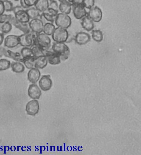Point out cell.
<instances>
[{"label":"cell","instance_id":"obj_1","mask_svg":"<svg viewBox=\"0 0 141 155\" xmlns=\"http://www.w3.org/2000/svg\"><path fill=\"white\" fill-rule=\"evenodd\" d=\"M52 51L59 55L61 61H65L68 59L70 49L64 42H54L52 46Z\"/></svg>","mask_w":141,"mask_h":155},{"label":"cell","instance_id":"obj_2","mask_svg":"<svg viewBox=\"0 0 141 155\" xmlns=\"http://www.w3.org/2000/svg\"><path fill=\"white\" fill-rule=\"evenodd\" d=\"M51 45V40L49 36L43 32L37 34L35 39V45H37L45 50L49 48Z\"/></svg>","mask_w":141,"mask_h":155},{"label":"cell","instance_id":"obj_3","mask_svg":"<svg viewBox=\"0 0 141 155\" xmlns=\"http://www.w3.org/2000/svg\"><path fill=\"white\" fill-rule=\"evenodd\" d=\"M56 26L67 29L71 26L72 21L69 15L60 13L57 15L54 21Z\"/></svg>","mask_w":141,"mask_h":155},{"label":"cell","instance_id":"obj_4","mask_svg":"<svg viewBox=\"0 0 141 155\" xmlns=\"http://www.w3.org/2000/svg\"><path fill=\"white\" fill-rule=\"evenodd\" d=\"M69 34L67 29L57 27L53 33L52 37L54 42H65L68 39Z\"/></svg>","mask_w":141,"mask_h":155},{"label":"cell","instance_id":"obj_5","mask_svg":"<svg viewBox=\"0 0 141 155\" xmlns=\"http://www.w3.org/2000/svg\"><path fill=\"white\" fill-rule=\"evenodd\" d=\"M37 34L31 32L28 34H24L19 36L20 45L26 47L31 48L35 45V39Z\"/></svg>","mask_w":141,"mask_h":155},{"label":"cell","instance_id":"obj_6","mask_svg":"<svg viewBox=\"0 0 141 155\" xmlns=\"http://www.w3.org/2000/svg\"><path fill=\"white\" fill-rule=\"evenodd\" d=\"M29 23L31 31L33 33L37 35L43 32L44 24L40 18L31 20Z\"/></svg>","mask_w":141,"mask_h":155},{"label":"cell","instance_id":"obj_7","mask_svg":"<svg viewBox=\"0 0 141 155\" xmlns=\"http://www.w3.org/2000/svg\"><path fill=\"white\" fill-rule=\"evenodd\" d=\"M88 17L95 22H100L102 20L103 13L101 9L98 6H94L90 9Z\"/></svg>","mask_w":141,"mask_h":155},{"label":"cell","instance_id":"obj_8","mask_svg":"<svg viewBox=\"0 0 141 155\" xmlns=\"http://www.w3.org/2000/svg\"><path fill=\"white\" fill-rule=\"evenodd\" d=\"M40 109L38 101L36 99L28 102L26 105L27 114L31 116H35L39 113Z\"/></svg>","mask_w":141,"mask_h":155},{"label":"cell","instance_id":"obj_9","mask_svg":"<svg viewBox=\"0 0 141 155\" xmlns=\"http://www.w3.org/2000/svg\"><path fill=\"white\" fill-rule=\"evenodd\" d=\"M4 45L7 48H12L20 45L19 36L10 35H8L4 40Z\"/></svg>","mask_w":141,"mask_h":155},{"label":"cell","instance_id":"obj_10","mask_svg":"<svg viewBox=\"0 0 141 155\" xmlns=\"http://www.w3.org/2000/svg\"><path fill=\"white\" fill-rule=\"evenodd\" d=\"M39 86L42 91H49L52 86V81L50 75H44L42 76L40 79Z\"/></svg>","mask_w":141,"mask_h":155},{"label":"cell","instance_id":"obj_11","mask_svg":"<svg viewBox=\"0 0 141 155\" xmlns=\"http://www.w3.org/2000/svg\"><path fill=\"white\" fill-rule=\"evenodd\" d=\"M42 94L41 91L37 84H32L29 85L28 95L33 99H39Z\"/></svg>","mask_w":141,"mask_h":155},{"label":"cell","instance_id":"obj_12","mask_svg":"<svg viewBox=\"0 0 141 155\" xmlns=\"http://www.w3.org/2000/svg\"><path fill=\"white\" fill-rule=\"evenodd\" d=\"M41 73L38 69L33 68L29 70L28 72V79L32 84H35L39 81L41 76Z\"/></svg>","mask_w":141,"mask_h":155},{"label":"cell","instance_id":"obj_13","mask_svg":"<svg viewBox=\"0 0 141 155\" xmlns=\"http://www.w3.org/2000/svg\"><path fill=\"white\" fill-rule=\"evenodd\" d=\"M91 40V37L89 34L85 32H80L78 33L75 37V42L79 45H84L89 42Z\"/></svg>","mask_w":141,"mask_h":155},{"label":"cell","instance_id":"obj_14","mask_svg":"<svg viewBox=\"0 0 141 155\" xmlns=\"http://www.w3.org/2000/svg\"><path fill=\"white\" fill-rule=\"evenodd\" d=\"M46 56H47L48 63L52 65H56L59 64L61 62L59 55L56 54L53 51H50L47 50H46Z\"/></svg>","mask_w":141,"mask_h":155},{"label":"cell","instance_id":"obj_15","mask_svg":"<svg viewBox=\"0 0 141 155\" xmlns=\"http://www.w3.org/2000/svg\"><path fill=\"white\" fill-rule=\"evenodd\" d=\"M73 12L75 18L77 19L83 18L87 15V12L83 4L75 5Z\"/></svg>","mask_w":141,"mask_h":155},{"label":"cell","instance_id":"obj_16","mask_svg":"<svg viewBox=\"0 0 141 155\" xmlns=\"http://www.w3.org/2000/svg\"><path fill=\"white\" fill-rule=\"evenodd\" d=\"M73 5L72 2L69 0L60 2L59 4V12L62 14L69 15L71 12Z\"/></svg>","mask_w":141,"mask_h":155},{"label":"cell","instance_id":"obj_17","mask_svg":"<svg viewBox=\"0 0 141 155\" xmlns=\"http://www.w3.org/2000/svg\"><path fill=\"white\" fill-rule=\"evenodd\" d=\"M48 63L47 56H40L35 58V68L42 69L47 66Z\"/></svg>","mask_w":141,"mask_h":155},{"label":"cell","instance_id":"obj_18","mask_svg":"<svg viewBox=\"0 0 141 155\" xmlns=\"http://www.w3.org/2000/svg\"><path fill=\"white\" fill-rule=\"evenodd\" d=\"M82 19L81 24L83 28L88 31L93 30L95 27L93 21L87 16Z\"/></svg>","mask_w":141,"mask_h":155},{"label":"cell","instance_id":"obj_19","mask_svg":"<svg viewBox=\"0 0 141 155\" xmlns=\"http://www.w3.org/2000/svg\"><path fill=\"white\" fill-rule=\"evenodd\" d=\"M14 15L16 20L18 22L29 23L30 20L25 10H21Z\"/></svg>","mask_w":141,"mask_h":155},{"label":"cell","instance_id":"obj_20","mask_svg":"<svg viewBox=\"0 0 141 155\" xmlns=\"http://www.w3.org/2000/svg\"><path fill=\"white\" fill-rule=\"evenodd\" d=\"M49 4L48 0H37L34 6L42 13L49 8Z\"/></svg>","mask_w":141,"mask_h":155},{"label":"cell","instance_id":"obj_21","mask_svg":"<svg viewBox=\"0 0 141 155\" xmlns=\"http://www.w3.org/2000/svg\"><path fill=\"white\" fill-rule=\"evenodd\" d=\"M26 10L30 20L39 18L41 14L34 6L29 7Z\"/></svg>","mask_w":141,"mask_h":155},{"label":"cell","instance_id":"obj_22","mask_svg":"<svg viewBox=\"0 0 141 155\" xmlns=\"http://www.w3.org/2000/svg\"><path fill=\"white\" fill-rule=\"evenodd\" d=\"M12 71L17 73H23L25 71V66L20 61H13L11 64Z\"/></svg>","mask_w":141,"mask_h":155},{"label":"cell","instance_id":"obj_23","mask_svg":"<svg viewBox=\"0 0 141 155\" xmlns=\"http://www.w3.org/2000/svg\"><path fill=\"white\" fill-rule=\"evenodd\" d=\"M14 25L24 34H28L32 32L29 27V23H21L17 21Z\"/></svg>","mask_w":141,"mask_h":155},{"label":"cell","instance_id":"obj_24","mask_svg":"<svg viewBox=\"0 0 141 155\" xmlns=\"http://www.w3.org/2000/svg\"><path fill=\"white\" fill-rule=\"evenodd\" d=\"M31 48L32 50L33 56L35 58L40 56H46V50L43 49L37 45L33 46Z\"/></svg>","mask_w":141,"mask_h":155},{"label":"cell","instance_id":"obj_25","mask_svg":"<svg viewBox=\"0 0 141 155\" xmlns=\"http://www.w3.org/2000/svg\"><path fill=\"white\" fill-rule=\"evenodd\" d=\"M16 21L15 17L12 15H8L4 13L0 14V24H2L4 23L9 22L12 25Z\"/></svg>","mask_w":141,"mask_h":155},{"label":"cell","instance_id":"obj_26","mask_svg":"<svg viewBox=\"0 0 141 155\" xmlns=\"http://www.w3.org/2000/svg\"><path fill=\"white\" fill-rule=\"evenodd\" d=\"M55 29L53 23H46L44 25L43 32L48 36L52 35Z\"/></svg>","mask_w":141,"mask_h":155},{"label":"cell","instance_id":"obj_27","mask_svg":"<svg viewBox=\"0 0 141 155\" xmlns=\"http://www.w3.org/2000/svg\"><path fill=\"white\" fill-rule=\"evenodd\" d=\"M92 37L95 41L100 42L104 39V35L100 30H94L92 32Z\"/></svg>","mask_w":141,"mask_h":155},{"label":"cell","instance_id":"obj_28","mask_svg":"<svg viewBox=\"0 0 141 155\" xmlns=\"http://www.w3.org/2000/svg\"><path fill=\"white\" fill-rule=\"evenodd\" d=\"M20 54L23 59L33 56L31 48L29 47H24L21 50Z\"/></svg>","mask_w":141,"mask_h":155},{"label":"cell","instance_id":"obj_29","mask_svg":"<svg viewBox=\"0 0 141 155\" xmlns=\"http://www.w3.org/2000/svg\"><path fill=\"white\" fill-rule=\"evenodd\" d=\"M35 58L33 56H31L23 59L22 62L27 69H30L35 68Z\"/></svg>","mask_w":141,"mask_h":155},{"label":"cell","instance_id":"obj_30","mask_svg":"<svg viewBox=\"0 0 141 155\" xmlns=\"http://www.w3.org/2000/svg\"><path fill=\"white\" fill-rule=\"evenodd\" d=\"M10 61L6 59H0V71H5L11 67Z\"/></svg>","mask_w":141,"mask_h":155},{"label":"cell","instance_id":"obj_31","mask_svg":"<svg viewBox=\"0 0 141 155\" xmlns=\"http://www.w3.org/2000/svg\"><path fill=\"white\" fill-rule=\"evenodd\" d=\"M12 25L11 23L9 22L3 23L1 28L2 33L4 35L9 33L12 29Z\"/></svg>","mask_w":141,"mask_h":155},{"label":"cell","instance_id":"obj_32","mask_svg":"<svg viewBox=\"0 0 141 155\" xmlns=\"http://www.w3.org/2000/svg\"><path fill=\"white\" fill-rule=\"evenodd\" d=\"M4 8L5 12H11L14 7L13 4L10 0H3Z\"/></svg>","mask_w":141,"mask_h":155},{"label":"cell","instance_id":"obj_33","mask_svg":"<svg viewBox=\"0 0 141 155\" xmlns=\"http://www.w3.org/2000/svg\"><path fill=\"white\" fill-rule=\"evenodd\" d=\"M95 4V0H83V5L85 8L90 9L93 7Z\"/></svg>","mask_w":141,"mask_h":155},{"label":"cell","instance_id":"obj_34","mask_svg":"<svg viewBox=\"0 0 141 155\" xmlns=\"http://www.w3.org/2000/svg\"><path fill=\"white\" fill-rule=\"evenodd\" d=\"M56 11L59 12V4L55 0L49 1V8Z\"/></svg>","mask_w":141,"mask_h":155},{"label":"cell","instance_id":"obj_35","mask_svg":"<svg viewBox=\"0 0 141 155\" xmlns=\"http://www.w3.org/2000/svg\"><path fill=\"white\" fill-rule=\"evenodd\" d=\"M37 0H24L25 3L29 7L34 6Z\"/></svg>","mask_w":141,"mask_h":155},{"label":"cell","instance_id":"obj_36","mask_svg":"<svg viewBox=\"0 0 141 155\" xmlns=\"http://www.w3.org/2000/svg\"><path fill=\"white\" fill-rule=\"evenodd\" d=\"M23 10L24 9L22 8L21 6V5H17L14 6L12 11L13 12L14 14H15Z\"/></svg>","mask_w":141,"mask_h":155},{"label":"cell","instance_id":"obj_37","mask_svg":"<svg viewBox=\"0 0 141 155\" xmlns=\"http://www.w3.org/2000/svg\"><path fill=\"white\" fill-rule=\"evenodd\" d=\"M5 12L3 0H0V14H3Z\"/></svg>","mask_w":141,"mask_h":155},{"label":"cell","instance_id":"obj_38","mask_svg":"<svg viewBox=\"0 0 141 155\" xmlns=\"http://www.w3.org/2000/svg\"><path fill=\"white\" fill-rule=\"evenodd\" d=\"M74 5H81L83 4V0H70Z\"/></svg>","mask_w":141,"mask_h":155},{"label":"cell","instance_id":"obj_39","mask_svg":"<svg viewBox=\"0 0 141 155\" xmlns=\"http://www.w3.org/2000/svg\"><path fill=\"white\" fill-rule=\"evenodd\" d=\"M20 5L22 6L24 9L26 10L29 8L26 3H25L24 0H20Z\"/></svg>","mask_w":141,"mask_h":155},{"label":"cell","instance_id":"obj_40","mask_svg":"<svg viewBox=\"0 0 141 155\" xmlns=\"http://www.w3.org/2000/svg\"><path fill=\"white\" fill-rule=\"evenodd\" d=\"M5 38V35L3 33H0V45L3 43Z\"/></svg>","mask_w":141,"mask_h":155},{"label":"cell","instance_id":"obj_41","mask_svg":"<svg viewBox=\"0 0 141 155\" xmlns=\"http://www.w3.org/2000/svg\"><path fill=\"white\" fill-rule=\"evenodd\" d=\"M58 1L59 2H62L65 1H66V0H58Z\"/></svg>","mask_w":141,"mask_h":155},{"label":"cell","instance_id":"obj_42","mask_svg":"<svg viewBox=\"0 0 141 155\" xmlns=\"http://www.w3.org/2000/svg\"><path fill=\"white\" fill-rule=\"evenodd\" d=\"M73 148H74V149H75V150H77L76 148H75L74 147H73Z\"/></svg>","mask_w":141,"mask_h":155},{"label":"cell","instance_id":"obj_43","mask_svg":"<svg viewBox=\"0 0 141 155\" xmlns=\"http://www.w3.org/2000/svg\"><path fill=\"white\" fill-rule=\"evenodd\" d=\"M15 1H18L19 0H14Z\"/></svg>","mask_w":141,"mask_h":155},{"label":"cell","instance_id":"obj_44","mask_svg":"<svg viewBox=\"0 0 141 155\" xmlns=\"http://www.w3.org/2000/svg\"><path fill=\"white\" fill-rule=\"evenodd\" d=\"M48 1H52V0H48Z\"/></svg>","mask_w":141,"mask_h":155}]
</instances>
